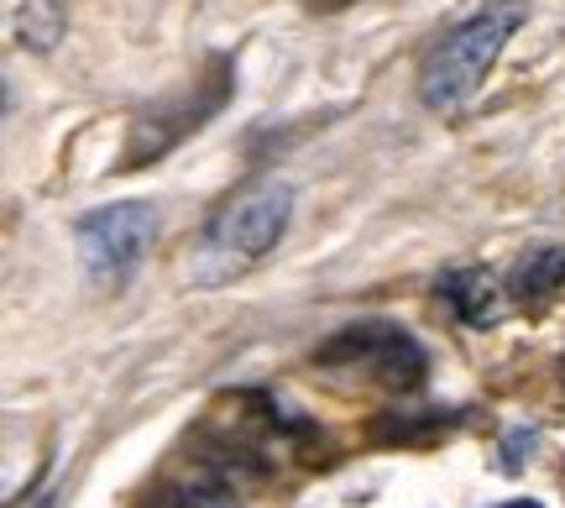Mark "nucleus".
<instances>
[{
    "label": "nucleus",
    "instance_id": "nucleus-1",
    "mask_svg": "<svg viewBox=\"0 0 565 508\" xmlns=\"http://www.w3.org/2000/svg\"><path fill=\"white\" fill-rule=\"evenodd\" d=\"M288 215H294V189L282 179H252L246 189H236L215 210V221L204 225L200 246L189 257V284L225 288V284H236V278H246L282 242Z\"/></svg>",
    "mask_w": 565,
    "mask_h": 508
},
{
    "label": "nucleus",
    "instance_id": "nucleus-2",
    "mask_svg": "<svg viewBox=\"0 0 565 508\" xmlns=\"http://www.w3.org/2000/svg\"><path fill=\"white\" fill-rule=\"evenodd\" d=\"M524 17H529L524 0H492L487 11L466 17L456 32H445V42L429 47V59L419 68V100L429 110H461L487 84L492 63L503 59L508 38L524 27Z\"/></svg>",
    "mask_w": 565,
    "mask_h": 508
},
{
    "label": "nucleus",
    "instance_id": "nucleus-3",
    "mask_svg": "<svg viewBox=\"0 0 565 508\" xmlns=\"http://www.w3.org/2000/svg\"><path fill=\"white\" fill-rule=\"evenodd\" d=\"M158 236V210L141 200H126V204H100L79 215L74 225V242H79V257H84V273L95 284H126L137 263L147 257V246Z\"/></svg>",
    "mask_w": 565,
    "mask_h": 508
},
{
    "label": "nucleus",
    "instance_id": "nucleus-4",
    "mask_svg": "<svg viewBox=\"0 0 565 508\" xmlns=\"http://www.w3.org/2000/svg\"><path fill=\"white\" fill-rule=\"evenodd\" d=\"M231 63H215V74L210 80H194L189 89H179V95H168L162 105H152V110H141L137 121H131V137H126V152H121V168L131 173V168H147L152 158H162L168 147H179L189 131H200L215 110L225 105V95H231Z\"/></svg>",
    "mask_w": 565,
    "mask_h": 508
},
{
    "label": "nucleus",
    "instance_id": "nucleus-5",
    "mask_svg": "<svg viewBox=\"0 0 565 508\" xmlns=\"http://www.w3.org/2000/svg\"><path fill=\"white\" fill-rule=\"evenodd\" d=\"M315 362L320 367H362V372H372L383 388H398V393L424 388V372H429L424 346L414 341V336H404L398 326H383V320L335 330V336L315 351Z\"/></svg>",
    "mask_w": 565,
    "mask_h": 508
},
{
    "label": "nucleus",
    "instance_id": "nucleus-6",
    "mask_svg": "<svg viewBox=\"0 0 565 508\" xmlns=\"http://www.w3.org/2000/svg\"><path fill=\"white\" fill-rule=\"evenodd\" d=\"M561 288H565V246L561 242L529 246L524 257L513 263V273H508V299L524 309L550 305Z\"/></svg>",
    "mask_w": 565,
    "mask_h": 508
},
{
    "label": "nucleus",
    "instance_id": "nucleus-7",
    "mask_svg": "<svg viewBox=\"0 0 565 508\" xmlns=\"http://www.w3.org/2000/svg\"><path fill=\"white\" fill-rule=\"evenodd\" d=\"M440 299L461 315L466 326H492L503 315V288H498V278L487 267H456V273H445Z\"/></svg>",
    "mask_w": 565,
    "mask_h": 508
},
{
    "label": "nucleus",
    "instance_id": "nucleus-8",
    "mask_svg": "<svg viewBox=\"0 0 565 508\" xmlns=\"http://www.w3.org/2000/svg\"><path fill=\"white\" fill-rule=\"evenodd\" d=\"M456 425H461L456 409H419V414H383L372 435L387 441V446H429V441L450 435Z\"/></svg>",
    "mask_w": 565,
    "mask_h": 508
},
{
    "label": "nucleus",
    "instance_id": "nucleus-9",
    "mask_svg": "<svg viewBox=\"0 0 565 508\" xmlns=\"http://www.w3.org/2000/svg\"><path fill=\"white\" fill-rule=\"evenodd\" d=\"M168 504H173V508H242L221 472H200V477H189L183 488H173V498H168Z\"/></svg>",
    "mask_w": 565,
    "mask_h": 508
},
{
    "label": "nucleus",
    "instance_id": "nucleus-10",
    "mask_svg": "<svg viewBox=\"0 0 565 508\" xmlns=\"http://www.w3.org/2000/svg\"><path fill=\"white\" fill-rule=\"evenodd\" d=\"M17 32L21 42H32V47H53L63 32V17L53 0H26V11L17 17Z\"/></svg>",
    "mask_w": 565,
    "mask_h": 508
},
{
    "label": "nucleus",
    "instance_id": "nucleus-11",
    "mask_svg": "<svg viewBox=\"0 0 565 508\" xmlns=\"http://www.w3.org/2000/svg\"><path fill=\"white\" fill-rule=\"evenodd\" d=\"M303 6H320V11H341V6H351V0H303Z\"/></svg>",
    "mask_w": 565,
    "mask_h": 508
},
{
    "label": "nucleus",
    "instance_id": "nucleus-12",
    "mask_svg": "<svg viewBox=\"0 0 565 508\" xmlns=\"http://www.w3.org/2000/svg\"><path fill=\"white\" fill-rule=\"evenodd\" d=\"M503 508H540L534 498H519V504H503Z\"/></svg>",
    "mask_w": 565,
    "mask_h": 508
}]
</instances>
